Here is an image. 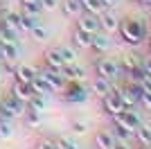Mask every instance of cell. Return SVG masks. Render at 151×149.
<instances>
[{"label":"cell","mask_w":151,"mask_h":149,"mask_svg":"<svg viewBox=\"0 0 151 149\" xmlns=\"http://www.w3.org/2000/svg\"><path fill=\"white\" fill-rule=\"evenodd\" d=\"M23 2H41V0H23Z\"/></svg>","instance_id":"obj_44"},{"label":"cell","mask_w":151,"mask_h":149,"mask_svg":"<svg viewBox=\"0 0 151 149\" xmlns=\"http://www.w3.org/2000/svg\"><path fill=\"white\" fill-rule=\"evenodd\" d=\"M0 106H5L14 118H23L25 111H27V102L18 99L16 95H7V97H2V99H0Z\"/></svg>","instance_id":"obj_5"},{"label":"cell","mask_w":151,"mask_h":149,"mask_svg":"<svg viewBox=\"0 0 151 149\" xmlns=\"http://www.w3.org/2000/svg\"><path fill=\"white\" fill-rule=\"evenodd\" d=\"M117 32H120V36L124 43L133 45V48H138L147 41V25L142 20H135V18H126V20H120L117 25Z\"/></svg>","instance_id":"obj_1"},{"label":"cell","mask_w":151,"mask_h":149,"mask_svg":"<svg viewBox=\"0 0 151 149\" xmlns=\"http://www.w3.org/2000/svg\"><path fill=\"white\" fill-rule=\"evenodd\" d=\"M18 38H20V32L0 23V43H18Z\"/></svg>","instance_id":"obj_20"},{"label":"cell","mask_w":151,"mask_h":149,"mask_svg":"<svg viewBox=\"0 0 151 149\" xmlns=\"http://www.w3.org/2000/svg\"><path fill=\"white\" fill-rule=\"evenodd\" d=\"M57 147L59 149H79V145H77L72 138H59V140H57Z\"/></svg>","instance_id":"obj_36"},{"label":"cell","mask_w":151,"mask_h":149,"mask_svg":"<svg viewBox=\"0 0 151 149\" xmlns=\"http://www.w3.org/2000/svg\"><path fill=\"white\" fill-rule=\"evenodd\" d=\"M2 25L12 27L16 32H23V14L18 12H5L2 14Z\"/></svg>","instance_id":"obj_14"},{"label":"cell","mask_w":151,"mask_h":149,"mask_svg":"<svg viewBox=\"0 0 151 149\" xmlns=\"http://www.w3.org/2000/svg\"><path fill=\"white\" fill-rule=\"evenodd\" d=\"M23 118H25V124L29 127V129H34V127H38V124H41V115H38V111H32V108H27Z\"/></svg>","instance_id":"obj_30"},{"label":"cell","mask_w":151,"mask_h":149,"mask_svg":"<svg viewBox=\"0 0 151 149\" xmlns=\"http://www.w3.org/2000/svg\"><path fill=\"white\" fill-rule=\"evenodd\" d=\"M61 74L68 81H81L83 77H86V70H83L81 66H75V63H65L61 68Z\"/></svg>","instance_id":"obj_13"},{"label":"cell","mask_w":151,"mask_h":149,"mask_svg":"<svg viewBox=\"0 0 151 149\" xmlns=\"http://www.w3.org/2000/svg\"><path fill=\"white\" fill-rule=\"evenodd\" d=\"M57 50H59V54H61L63 63H75L77 61V50L75 48H70V45H61V48H57Z\"/></svg>","instance_id":"obj_27"},{"label":"cell","mask_w":151,"mask_h":149,"mask_svg":"<svg viewBox=\"0 0 151 149\" xmlns=\"http://www.w3.org/2000/svg\"><path fill=\"white\" fill-rule=\"evenodd\" d=\"M77 27H81V30L90 32V34H97L99 32V16L97 14H83V16H79V20H77Z\"/></svg>","instance_id":"obj_8"},{"label":"cell","mask_w":151,"mask_h":149,"mask_svg":"<svg viewBox=\"0 0 151 149\" xmlns=\"http://www.w3.org/2000/svg\"><path fill=\"white\" fill-rule=\"evenodd\" d=\"M149 20H151V16H149Z\"/></svg>","instance_id":"obj_49"},{"label":"cell","mask_w":151,"mask_h":149,"mask_svg":"<svg viewBox=\"0 0 151 149\" xmlns=\"http://www.w3.org/2000/svg\"><path fill=\"white\" fill-rule=\"evenodd\" d=\"M135 2H140V5H145V0H135Z\"/></svg>","instance_id":"obj_46"},{"label":"cell","mask_w":151,"mask_h":149,"mask_svg":"<svg viewBox=\"0 0 151 149\" xmlns=\"http://www.w3.org/2000/svg\"><path fill=\"white\" fill-rule=\"evenodd\" d=\"M38 25V16H29V14H23V32H32V27Z\"/></svg>","instance_id":"obj_35"},{"label":"cell","mask_w":151,"mask_h":149,"mask_svg":"<svg viewBox=\"0 0 151 149\" xmlns=\"http://www.w3.org/2000/svg\"><path fill=\"white\" fill-rule=\"evenodd\" d=\"M61 9H63V16L72 18V16H79V14L83 12V5L79 2V0H63Z\"/></svg>","instance_id":"obj_17"},{"label":"cell","mask_w":151,"mask_h":149,"mask_svg":"<svg viewBox=\"0 0 151 149\" xmlns=\"http://www.w3.org/2000/svg\"><path fill=\"white\" fill-rule=\"evenodd\" d=\"M93 36H95V34L81 30V27H77V30L72 32V43H75L77 48H81V50H88L90 45H93Z\"/></svg>","instance_id":"obj_11"},{"label":"cell","mask_w":151,"mask_h":149,"mask_svg":"<svg viewBox=\"0 0 151 149\" xmlns=\"http://www.w3.org/2000/svg\"><path fill=\"white\" fill-rule=\"evenodd\" d=\"M101 99H104V102H101V104H104V111H106L111 118H113V115H117V113H122V111L126 108L117 88H111V90H108V93L104 95Z\"/></svg>","instance_id":"obj_2"},{"label":"cell","mask_w":151,"mask_h":149,"mask_svg":"<svg viewBox=\"0 0 151 149\" xmlns=\"http://www.w3.org/2000/svg\"><path fill=\"white\" fill-rule=\"evenodd\" d=\"M5 61V54H2V48H0V63Z\"/></svg>","instance_id":"obj_43"},{"label":"cell","mask_w":151,"mask_h":149,"mask_svg":"<svg viewBox=\"0 0 151 149\" xmlns=\"http://www.w3.org/2000/svg\"><path fill=\"white\" fill-rule=\"evenodd\" d=\"M140 102H142V104L151 111V90H145V95H142V99H140Z\"/></svg>","instance_id":"obj_40"},{"label":"cell","mask_w":151,"mask_h":149,"mask_svg":"<svg viewBox=\"0 0 151 149\" xmlns=\"http://www.w3.org/2000/svg\"><path fill=\"white\" fill-rule=\"evenodd\" d=\"M95 70H97V74L99 77H106V79H117L120 77V72H122V68H120V63L117 61H113V59H99V61L95 63Z\"/></svg>","instance_id":"obj_4"},{"label":"cell","mask_w":151,"mask_h":149,"mask_svg":"<svg viewBox=\"0 0 151 149\" xmlns=\"http://www.w3.org/2000/svg\"><path fill=\"white\" fill-rule=\"evenodd\" d=\"M115 145V138L111 131H97V136H95V147L97 149H111Z\"/></svg>","instance_id":"obj_18"},{"label":"cell","mask_w":151,"mask_h":149,"mask_svg":"<svg viewBox=\"0 0 151 149\" xmlns=\"http://www.w3.org/2000/svg\"><path fill=\"white\" fill-rule=\"evenodd\" d=\"M117 25H120V20H117V16H115L113 12L104 9V12L99 14V30H104L106 34L115 32V30H117Z\"/></svg>","instance_id":"obj_10"},{"label":"cell","mask_w":151,"mask_h":149,"mask_svg":"<svg viewBox=\"0 0 151 149\" xmlns=\"http://www.w3.org/2000/svg\"><path fill=\"white\" fill-rule=\"evenodd\" d=\"M32 36L36 38V41H47V36H50V32H47V30L43 27V25L38 23L36 27H32Z\"/></svg>","instance_id":"obj_34"},{"label":"cell","mask_w":151,"mask_h":149,"mask_svg":"<svg viewBox=\"0 0 151 149\" xmlns=\"http://www.w3.org/2000/svg\"><path fill=\"white\" fill-rule=\"evenodd\" d=\"M138 66H142V59H140L138 54H133V52L124 54V56H122V61H120L122 72H126V70H133V68H138Z\"/></svg>","instance_id":"obj_22"},{"label":"cell","mask_w":151,"mask_h":149,"mask_svg":"<svg viewBox=\"0 0 151 149\" xmlns=\"http://www.w3.org/2000/svg\"><path fill=\"white\" fill-rule=\"evenodd\" d=\"M101 2H104V5H106V9H108V7H115L120 0H101Z\"/></svg>","instance_id":"obj_41"},{"label":"cell","mask_w":151,"mask_h":149,"mask_svg":"<svg viewBox=\"0 0 151 149\" xmlns=\"http://www.w3.org/2000/svg\"><path fill=\"white\" fill-rule=\"evenodd\" d=\"M111 133H113L115 142H129V140H133V131L120 122H113V131Z\"/></svg>","instance_id":"obj_16"},{"label":"cell","mask_w":151,"mask_h":149,"mask_svg":"<svg viewBox=\"0 0 151 149\" xmlns=\"http://www.w3.org/2000/svg\"><path fill=\"white\" fill-rule=\"evenodd\" d=\"M111 149H129V147H126V142H115Z\"/></svg>","instance_id":"obj_42"},{"label":"cell","mask_w":151,"mask_h":149,"mask_svg":"<svg viewBox=\"0 0 151 149\" xmlns=\"http://www.w3.org/2000/svg\"><path fill=\"white\" fill-rule=\"evenodd\" d=\"M111 88H113V81H111V79H106V77H99V74H97V77L93 79V86H90V90H93L95 95L104 97V95H106L108 90H111Z\"/></svg>","instance_id":"obj_15"},{"label":"cell","mask_w":151,"mask_h":149,"mask_svg":"<svg viewBox=\"0 0 151 149\" xmlns=\"http://www.w3.org/2000/svg\"><path fill=\"white\" fill-rule=\"evenodd\" d=\"M104 9H106V5H104L101 0H86V2H83V12H88V14H97V16H99Z\"/></svg>","instance_id":"obj_28"},{"label":"cell","mask_w":151,"mask_h":149,"mask_svg":"<svg viewBox=\"0 0 151 149\" xmlns=\"http://www.w3.org/2000/svg\"><path fill=\"white\" fill-rule=\"evenodd\" d=\"M149 54H151V38H149Z\"/></svg>","instance_id":"obj_45"},{"label":"cell","mask_w":151,"mask_h":149,"mask_svg":"<svg viewBox=\"0 0 151 149\" xmlns=\"http://www.w3.org/2000/svg\"><path fill=\"white\" fill-rule=\"evenodd\" d=\"M12 95H16L18 99H23V102H29L32 97H34V88H32L29 81H14V88H12Z\"/></svg>","instance_id":"obj_9"},{"label":"cell","mask_w":151,"mask_h":149,"mask_svg":"<svg viewBox=\"0 0 151 149\" xmlns=\"http://www.w3.org/2000/svg\"><path fill=\"white\" fill-rule=\"evenodd\" d=\"M12 136H14L12 122H7V120H0V140H9Z\"/></svg>","instance_id":"obj_33"},{"label":"cell","mask_w":151,"mask_h":149,"mask_svg":"<svg viewBox=\"0 0 151 149\" xmlns=\"http://www.w3.org/2000/svg\"><path fill=\"white\" fill-rule=\"evenodd\" d=\"M36 149H59V147H57V140H41L36 145Z\"/></svg>","instance_id":"obj_39"},{"label":"cell","mask_w":151,"mask_h":149,"mask_svg":"<svg viewBox=\"0 0 151 149\" xmlns=\"http://www.w3.org/2000/svg\"><path fill=\"white\" fill-rule=\"evenodd\" d=\"M133 138H135L140 145H151V127L149 124H140L138 129L133 131Z\"/></svg>","instance_id":"obj_24"},{"label":"cell","mask_w":151,"mask_h":149,"mask_svg":"<svg viewBox=\"0 0 151 149\" xmlns=\"http://www.w3.org/2000/svg\"><path fill=\"white\" fill-rule=\"evenodd\" d=\"M27 106H29L32 111H45V108H47V97H45V95H34V97L29 99V102H27Z\"/></svg>","instance_id":"obj_26"},{"label":"cell","mask_w":151,"mask_h":149,"mask_svg":"<svg viewBox=\"0 0 151 149\" xmlns=\"http://www.w3.org/2000/svg\"><path fill=\"white\" fill-rule=\"evenodd\" d=\"M29 84H32V88H34V93H36V95H45V97H47L50 93H54V88L50 86V81L45 79L41 72H36V77H34Z\"/></svg>","instance_id":"obj_12"},{"label":"cell","mask_w":151,"mask_h":149,"mask_svg":"<svg viewBox=\"0 0 151 149\" xmlns=\"http://www.w3.org/2000/svg\"><path fill=\"white\" fill-rule=\"evenodd\" d=\"M90 48L95 50V52H106L108 48H111V38H108V34H99V32H97V34H95L93 36V45H90Z\"/></svg>","instance_id":"obj_21"},{"label":"cell","mask_w":151,"mask_h":149,"mask_svg":"<svg viewBox=\"0 0 151 149\" xmlns=\"http://www.w3.org/2000/svg\"><path fill=\"white\" fill-rule=\"evenodd\" d=\"M34 77H36V68H34V66H29V63H18V70H16V77H14V79L32 81Z\"/></svg>","instance_id":"obj_19"},{"label":"cell","mask_w":151,"mask_h":149,"mask_svg":"<svg viewBox=\"0 0 151 149\" xmlns=\"http://www.w3.org/2000/svg\"><path fill=\"white\" fill-rule=\"evenodd\" d=\"M79 2H81V5H83V2H86V0H79Z\"/></svg>","instance_id":"obj_48"},{"label":"cell","mask_w":151,"mask_h":149,"mask_svg":"<svg viewBox=\"0 0 151 149\" xmlns=\"http://www.w3.org/2000/svg\"><path fill=\"white\" fill-rule=\"evenodd\" d=\"M65 93H63V97H65V102H72V104H81V102H86L88 99V88L79 86V81H72V84H65V88H63Z\"/></svg>","instance_id":"obj_3"},{"label":"cell","mask_w":151,"mask_h":149,"mask_svg":"<svg viewBox=\"0 0 151 149\" xmlns=\"http://www.w3.org/2000/svg\"><path fill=\"white\" fill-rule=\"evenodd\" d=\"M59 5H61L59 0H41V7H43V12H54Z\"/></svg>","instance_id":"obj_37"},{"label":"cell","mask_w":151,"mask_h":149,"mask_svg":"<svg viewBox=\"0 0 151 149\" xmlns=\"http://www.w3.org/2000/svg\"><path fill=\"white\" fill-rule=\"evenodd\" d=\"M113 122H120V124H124V127H129L131 131H135L140 124H142V120H140L138 113L133 111V106H129V108H124L122 113L113 115Z\"/></svg>","instance_id":"obj_6"},{"label":"cell","mask_w":151,"mask_h":149,"mask_svg":"<svg viewBox=\"0 0 151 149\" xmlns=\"http://www.w3.org/2000/svg\"><path fill=\"white\" fill-rule=\"evenodd\" d=\"M41 12H43L41 2H23V12H20V14H29V16H38Z\"/></svg>","instance_id":"obj_31"},{"label":"cell","mask_w":151,"mask_h":149,"mask_svg":"<svg viewBox=\"0 0 151 149\" xmlns=\"http://www.w3.org/2000/svg\"><path fill=\"white\" fill-rule=\"evenodd\" d=\"M45 77V79L50 81V86L54 88V90H63L65 88V84H68V79L61 74V70H54V68H45L43 72H41Z\"/></svg>","instance_id":"obj_7"},{"label":"cell","mask_w":151,"mask_h":149,"mask_svg":"<svg viewBox=\"0 0 151 149\" xmlns=\"http://www.w3.org/2000/svg\"><path fill=\"white\" fill-rule=\"evenodd\" d=\"M0 79H2V70H0Z\"/></svg>","instance_id":"obj_47"},{"label":"cell","mask_w":151,"mask_h":149,"mask_svg":"<svg viewBox=\"0 0 151 149\" xmlns=\"http://www.w3.org/2000/svg\"><path fill=\"white\" fill-rule=\"evenodd\" d=\"M126 77H129V81H133V84H142L145 81V77H147V72H145V68L142 66H138V68H133V70H126Z\"/></svg>","instance_id":"obj_29"},{"label":"cell","mask_w":151,"mask_h":149,"mask_svg":"<svg viewBox=\"0 0 151 149\" xmlns=\"http://www.w3.org/2000/svg\"><path fill=\"white\" fill-rule=\"evenodd\" d=\"M88 131V124L86 122H72V133H77V136H83Z\"/></svg>","instance_id":"obj_38"},{"label":"cell","mask_w":151,"mask_h":149,"mask_svg":"<svg viewBox=\"0 0 151 149\" xmlns=\"http://www.w3.org/2000/svg\"><path fill=\"white\" fill-rule=\"evenodd\" d=\"M45 63H47V68H54V70H61L65 66L61 54H59V50H47L45 52Z\"/></svg>","instance_id":"obj_23"},{"label":"cell","mask_w":151,"mask_h":149,"mask_svg":"<svg viewBox=\"0 0 151 149\" xmlns=\"http://www.w3.org/2000/svg\"><path fill=\"white\" fill-rule=\"evenodd\" d=\"M0 48H2L5 61H18V56H20L18 43H0Z\"/></svg>","instance_id":"obj_25"},{"label":"cell","mask_w":151,"mask_h":149,"mask_svg":"<svg viewBox=\"0 0 151 149\" xmlns=\"http://www.w3.org/2000/svg\"><path fill=\"white\" fill-rule=\"evenodd\" d=\"M0 70H2V74H7V77H16L18 63H16V61H2V63H0Z\"/></svg>","instance_id":"obj_32"}]
</instances>
